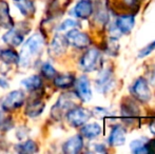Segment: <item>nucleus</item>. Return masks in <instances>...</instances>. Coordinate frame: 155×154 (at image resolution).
<instances>
[{"instance_id":"6","label":"nucleus","mask_w":155,"mask_h":154,"mask_svg":"<svg viewBox=\"0 0 155 154\" xmlns=\"http://www.w3.org/2000/svg\"><path fill=\"white\" fill-rule=\"evenodd\" d=\"M131 93L132 95L141 103H148L151 98V92H150L148 82L145 78H138L131 87Z\"/></svg>"},{"instance_id":"25","label":"nucleus","mask_w":155,"mask_h":154,"mask_svg":"<svg viewBox=\"0 0 155 154\" xmlns=\"http://www.w3.org/2000/svg\"><path fill=\"white\" fill-rule=\"evenodd\" d=\"M138 108L132 101H129V103H123V107H121V113L123 116L126 117H134L136 115H138Z\"/></svg>"},{"instance_id":"23","label":"nucleus","mask_w":155,"mask_h":154,"mask_svg":"<svg viewBox=\"0 0 155 154\" xmlns=\"http://www.w3.org/2000/svg\"><path fill=\"white\" fill-rule=\"evenodd\" d=\"M148 139L146 138H141V139H136L133 140L132 143L130 144V149L133 153H147L149 152V149H148L147 146Z\"/></svg>"},{"instance_id":"15","label":"nucleus","mask_w":155,"mask_h":154,"mask_svg":"<svg viewBox=\"0 0 155 154\" xmlns=\"http://www.w3.org/2000/svg\"><path fill=\"white\" fill-rule=\"evenodd\" d=\"M108 142L109 145L112 147L123 146L126 142V132H124V128L120 126H115L111 131Z\"/></svg>"},{"instance_id":"14","label":"nucleus","mask_w":155,"mask_h":154,"mask_svg":"<svg viewBox=\"0 0 155 154\" xmlns=\"http://www.w3.org/2000/svg\"><path fill=\"white\" fill-rule=\"evenodd\" d=\"M135 19L132 15H124L116 19L115 21V27L118 29V31L121 34H129L132 31L134 27Z\"/></svg>"},{"instance_id":"29","label":"nucleus","mask_w":155,"mask_h":154,"mask_svg":"<svg viewBox=\"0 0 155 154\" xmlns=\"http://www.w3.org/2000/svg\"><path fill=\"white\" fill-rule=\"evenodd\" d=\"M94 114L98 117H104V116H108L109 115V112L107 109H102V108H95L94 109Z\"/></svg>"},{"instance_id":"11","label":"nucleus","mask_w":155,"mask_h":154,"mask_svg":"<svg viewBox=\"0 0 155 154\" xmlns=\"http://www.w3.org/2000/svg\"><path fill=\"white\" fill-rule=\"evenodd\" d=\"M68 45H69V42H68L65 36L57 34V35L54 36L53 40H52L51 44L49 47L50 55L53 56V57H59L63 53H65Z\"/></svg>"},{"instance_id":"33","label":"nucleus","mask_w":155,"mask_h":154,"mask_svg":"<svg viewBox=\"0 0 155 154\" xmlns=\"http://www.w3.org/2000/svg\"><path fill=\"white\" fill-rule=\"evenodd\" d=\"M150 130H151V132L155 135V119L151 123V125H150Z\"/></svg>"},{"instance_id":"2","label":"nucleus","mask_w":155,"mask_h":154,"mask_svg":"<svg viewBox=\"0 0 155 154\" xmlns=\"http://www.w3.org/2000/svg\"><path fill=\"white\" fill-rule=\"evenodd\" d=\"M77 100H80V98L77 96L76 93H65V94H62L58 98L57 103L52 108V117L55 118L56 120L61 119V117L64 114H67L70 110L77 107Z\"/></svg>"},{"instance_id":"12","label":"nucleus","mask_w":155,"mask_h":154,"mask_svg":"<svg viewBox=\"0 0 155 154\" xmlns=\"http://www.w3.org/2000/svg\"><path fill=\"white\" fill-rule=\"evenodd\" d=\"M93 4L90 0H80L73 8V14L79 19H88L93 14Z\"/></svg>"},{"instance_id":"9","label":"nucleus","mask_w":155,"mask_h":154,"mask_svg":"<svg viewBox=\"0 0 155 154\" xmlns=\"http://www.w3.org/2000/svg\"><path fill=\"white\" fill-rule=\"evenodd\" d=\"M29 30H25L22 31V28H11L10 31L6 34H4L3 36V41L5 43H8L10 47H18L21 43L23 42V39H25V35L28 34Z\"/></svg>"},{"instance_id":"4","label":"nucleus","mask_w":155,"mask_h":154,"mask_svg":"<svg viewBox=\"0 0 155 154\" xmlns=\"http://www.w3.org/2000/svg\"><path fill=\"white\" fill-rule=\"evenodd\" d=\"M25 100V93L21 90H15L10 92L8 95H5L0 100V105H1L2 110L10 112L20 108L23 105Z\"/></svg>"},{"instance_id":"22","label":"nucleus","mask_w":155,"mask_h":154,"mask_svg":"<svg viewBox=\"0 0 155 154\" xmlns=\"http://www.w3.org/2000/svg\"><path fill=\"white\" fill-rule=\"evenodd\" d=\"M21 86L28 91H36L42 86V79L38 75H33L21 81Z\"/></svg>"},{"instance_id":"13","label":"nucleus","mask_w":155,"mask_h":154,"mask_svg":"<svg viewBox=\"0 0 155 154\" xmlns=\"http://www.w3.org/2000/svg\"><path fill=\"white\" fill-rule=\"evenodd\" d=\"M84 147V139L81 135H75L63 144L62 150L67 154H76L80 152Z\"/></svg>"},{"instance_id":"18","label":"nucleus","mask_w":155,"mask_h":154,"mask_svg":"<svg viewBox=\"0 0 155 154\" xmlns=\"http://www.w3.org/2000/svg\"><path fill=\"white\" fill-rule=\"evenodd\" d=\"M14 3L25 17H32L36 12V6L32 0H14Z\"/></svg>"},{"instance_id":"20","label":"nucleus","mask_w":155,"mask_h":154,"mask_svg":"<svg viewBox=\"0 0 155 154\" xmlns=\"http://www.w3.org/2000/svg\"><path fill=\"white\" fill-rule=\"evenodd\" d=\"M0 60L5 64H18L19 54L12 49H3L0 51Z\"/></svg>"},{"instance_id":"26","label":"nucleus","mask_w":155,"mask_h":154,"mask_svg":"<svg viewBox=\"0 0 155 154\" xmlns=\"http://www.w3.org/2000/svg\"><path fill=\"white\" fill-rule=\"evenodd\" d=\"M41 73L45 78L48 79H52V78L55 77L56 75V70L54 69V67L52 66L50 62H45L42 64V68H41Z\"/></svg>"},{"instance_id":"7","label":"nucleus","mask_w":155,"mask_h":154,"mask_svg":"<svg viewBox=\"0 0 155 154\" xmlns=\"http://www.w3.org/2000/svg\"><path fill=\"white\" fill-rule=\"evenodd\" d=\"M65 38H67L69 44L73 45L77 49H86L91 43L90 37L86 33L78 31L77 29H72L68 31Z\"/></svg>"},{"instance_id":"1","label":"nucleus","mask_w":155,"mask_h":154,"mask_svg":"<svg viewBox=\"0 0 155 154\" xmlns=\"http://www.w3.org/2000/svg\"><path fill=\"white\" fill-rule=\"evenodd\" d=\"M45 47V38L41 34L36 33L31 36L23 44L19 54V66L22 68H29L39 57Z\"/></svg>"},{"instance_id":"27","label":"nucleus","mask_w":155,"mask_h":154,"mask_svg":"<svg viewBox=\"0 0 155 154\" xmlns=\"http://www.w3.org/2000/svg\"><path fill=\"white\" fill-rule=\"evenodd\" d=\"M78 25H79V23H78L76 20H74V19H65L61 25H59L58 31L59 32L70 31V30H72V29H76Z\"/></svg>"},{"instance_id":"19","label":"nucleus","mask_w":155,"mask_h":154,"mask_svg":"<svg viewBox=\"0 0 155 154\" xmlns=\"http://www.w3.org/2000/svg\"><path fill=\"white\" fill-rule=\"evenodd\" d=\"M80 133H81V136L88 138V139H94L100 135L101 127L96 123H91L88 125L84 123V127L80 129Z\"/></svg>"},{"instance_id":"21","label":"nucleus","mask_w":155,"mask_h":154,"mask_svg":"<svg viewBox=\"0 0 155 154\" xmlns=\"http://www.w3.org/2000/svg\"><path fill=\"white\" fill-rule=\"evenodd\" d=\"M74 84H75V77L73 74H70V73L60 74L54 78V84L59 89L71 88Z\"/></svg>"},{"instance_id":"28","label":"nucleus","mask_w":155,"mask_h":154,"mask_svg":"<svg viewBox=\"0 0 155 154\" xmlns=\"http://www.w3.org/2000/svg\"><path fill=\"white\" fill-rule=\"evenodd\" d=\"M155 50V40L153 42H151L150 44H148L146 48H143V50H141L140 52H139L138 54V57L139 58H143V57H146L147 55H149V54H151L152 52H153Z\"/></svg>"},{"instance_id":"17","label":"nucleus","mask_w":155,"mask_h":154,"mask_svg":"<svg viewBox=\"0 0 155 154\" xmlns=\"http://www.w3.org/2000/svg\"><path fill=\"white\" fill-rule=\"evenodd\" d=\"M45 108V103L41 99H34V100L28 103L25 107V113L29 117H37L43 112Z\"/></svg>"},{"instance_id":"5","label":"nucleus","mask_w":155,"mask_h":154,"mask_svg":"<svg viewBox=\"0 0 155 154\" xmlns=\"http://www.w3.org/2000/svg\"><path fill=\"white\" fill-rule=\"evenodd\" d=\"M67 120L73 127H82L92 116V113L88 109L82 107H75L71 109L67 114Z\"/></svg>"},{"instance_id":"30","label":"nucleus","mask_w":155,"mask_h":154,"mask_svg":"<svg viewBox=\"0 0 155 154\" xmlns=\"http://www.w3.org/2000/svg\"><path fill=\"white\" fill-rule=\"evenodd\" d=\"M0 87H2L3 89H6L8 87V81L5 78H0Z\"/></svg>"},{"instance_id":"3","label":"nucleus","mask_w":155,"mask_h":154,"mask_svg":"<svg viewBox=\"0 0 155 154\" xmlns=\"http://www.w3.org/2000/svg\"><path fill=\"white\" fill-rule=\"evenodd\" d=\"M80 68L84 72L98 70L101 64V53L97 49H89L80 58Z\"/></svg>"},{"instance_id":"31","label":"nucleus","mask_w":155,"mask_h":154,"mask_svg":"<svg viewBox=\"0 0 155 154\" xmlns=\"http://www.w3.org/2000/svg\"><path fill=\"white\" fill-rule=\"evenodd\" d=\"M137 1H138V0H124V3H126L127 5L131 6V8H132V6H134L135 4H137Z\"/></svg>"},{"instance_id":"16","label":"nucleus","mask_w":155,"mask_h":154,"mask_svg":"<svg viewBox=\"0 0 155 154\" xmlns=\"http://www.w3.org/2000/svg\"><path fill=\"white\" fill-rule=\"evenodd\" d=\"M0 25L4 29H11L14 27L10 15V6L4 0H0Z\"/></svg>"},{"instance_id":"24","label":"nucleus","mask_w":155,"mask_h":154,"mask_svg":"<svg viewBox=\"0 0 155 154\" xmlns=\"http://www.w3.org/2000/svg\"><path fill=\"white\" fill-rule=\"evenodd\" d=\"M16 150L19 153H23V154H29V153H35L38 151V147L37 144L33 140H27V142L22 143V144L17 145Z\"/></svg>"},{"instance_id":"32","label":"nucleus","mask_w":155,"mask_h":154,"mask_svg":"<svg viewBox=\"0 0 155 154\" xmlns=\"http://www.w3.org/2000/svg\"><path fill=\"white\" fill-rule=\"evenodd\" d=\"M4 116H3V113H2L1 111H0V129H1L2 127H3L4 125Z\"/></svg>"},{"instance_id":"8","label":"nucleus","mask_w":155,"mask_h":154,"mask_svg":"<svg viewBox=\"0 0 155 154\" xmlns=\"http://www.w3.org/2000/svg\"><path fill=\"white\" fill-rule=\"evenodd\" d=\"M114 77L113 73L109 69H104L99 72L96 78V89L100 93H107L113 86Z\"/></svg>"},{"instance_id":"10","label":"nucleus","mask_w":155,"mask_h":154,"mask_svg":"<svg viewBox=\"0 0 155 154\" xmlns=\"http://www.w3.org/2000/svg\"><path fill=\"white\" fill-rule=\"evenodd\" d=\"M76 94L82 101H89L92 98V91H91L90 81L87 76H80L75 80Z\"/></svg>"}]
</instances>
